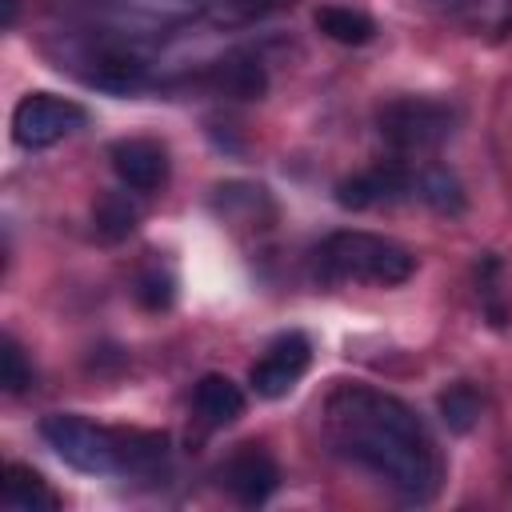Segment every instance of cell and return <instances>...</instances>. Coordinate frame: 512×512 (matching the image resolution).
Listing matches in <instances>:
<instances>
[{
	"label": "cell",
	"instance_id": "4fadbf2b",
	"mask_svg": "<svg viewBox=\"0 0 512 512\" xmlns=\"http://www.w3.org/2000/svg\"><path fill=\"white\" fill-rule=\"evenodd\" d=\"M136 204L124 196V192H104L96 204H92V224H96V236L104 244H120L136 232Z\"/></svg>",
	"mask_w": 512,
	"mask_h": 512
},
{
	"label": "cell",
	"instance_id": "e0dca14e",
	"mask_svg": "<svg viewBox=\"0 0 512 512\" xmlns=\"http://www.w3.org/2000/svg\"><path fill=\"white\" fill-rule=\"evenodd\" d=\"M440 420L448 424V432H472V424L480 420V396L472 384H448L436 396Z\"/></svg>",
	"mask_w": 512,
	"mask_h": 512
},
{
	"label": "cell",
	"instance_id": "8fae6325",
	"mask_svg": "<svg viewBox=\"0 0 512 512\" xmlns=\"http://www.w3.org/2000/svg\"><path fill=\"white\" fill-rule=\"evenodd\" d=\"M0 492H4V504H8L12 512H56V508H60V496L52 492V484H48L36 468L16 464V460L4 464V484H0Z\"/></svg>",
	"mask_w": 512,
	"mask_h": 512
},
{
	"label": "cell",
	"instance_id": "8992f818",
	"mask_svg": "<svg viewBox=\"0 0 512 512\" xmlns=\"http://www.w3.org/2000/svg\"><path fill=\"white\" fill-rule=\"evenodd\" d=\"M308 364H312V340L304 332H280L264 348V356L252 364L248 384H252L256 396L280 400V396H288L296 388V380L308 372Z\"/></svg>",
	"mask_w": 512,
	"mask_h": 512
},
{
	"label": "cell",
	"instance_id": "30bf717a",
	"mask_svg": "<svg viewBox=\"0 0 512 512\" xmlns=\"http://www.w3.org/2000/svg\"><path fill=\"white\" fill-rule=\"evenodd\" d=\"M192 412L204 428H228L244 412V388L224 372H208L192 388Z\"/></svg>",
	"mask_w": 512,
	"mask_h": 512
},
{
	"label": "cell",
	"instance_id": "5bb4252c",
	"mask_svg": "<svg viewBox=\"0 0 512 512\" xmlns=\"http://www.w3.org/2000/svg\"><path fill=\"white\" fill-rule=\"evenodd\" d=\"M216 88L236 96V100H260L264 88H268V76L260 68V60H248V56H228L216 64Z\"/></svg>",
	"mask_w": 512,
	"mask_h": 512
},
{
	"label": "cell",
	"instance_id": "9c48e42d",
	"mask_svg": "<svg viewBox=\"0 0 512 512\" xmlns=\"http://www.w3.org/2000/svg\"><path fill=\"white\" fill-rule=\"evenodd\" d=\"M108 160H112V172L120 176V184L132 192H156L168 180V152H164V144H156L148 136L116 140L108 148Z\"/></svg>",
	"mask_w": 512,
	"mask_h": 512
},
{
	"label": "cell",
	"instance_id": "7c38bea8",
	"mask_svg": "<svg viewBox=\"0 0 512 512\" xmlns=\"http://www.w3.org/2000/svg\"><path fill=\"white\" fill-rule=\"evenodd\" d=\"M316 28L328 36V40H336V44H368L372 36H376V24H372V16L368 12H360V8H344V4H324V8H316Z\"/></svg>",
	"mask_w": 512,
	"mask_h": 512
},
{
	"label": "cell",
	"instance_id": "6da1fadb",
	"mask_svg": "<svg viewBox=\"0 0 512 512\" xmlns=\"http://www.w3.org/2000/svg\"><path fill=\"white\" fill-rule=\"evenodd\" d=\"M324 440L408 504H424L440 488L444 468L424 420L384 388L336 384L324 400Z\"/></svg>",
	"mask_w": 512,
	"mask_h": 512
},
{
	"label": "cell",
	"instance_id": "ba28073f",
	"mask_svg": "<svg viewBox=\"0 0 512 512\" xmlns=\"http://www.w3.org/2000/svg\"><path fill=\"white\" fill-rule=\"evenodd\" d=\"M220 480H224V488H228L244 508H256V504H264V500L280 488V468H276L272 452H264L260 444H240V448L224 460Z\"/></svg>",
	"mask_w": 512,
	"mask_h": 512
},
{
	"label": "cell",
	"instance_id": "277c9868",
	"mask_svg": "<svg viewBox=\"0 0 512 512\" xmlns=\"http://www.w3.org/2000/svg\"><path fill=\"white\" fill-rule=\"evenodd\" d=\"M376 132L396 152H432L456 132V108L436 96H396L380 104Z\"/></svg>",
	"mask_w": 512,
	"mask_h": 512
},
{
	"label": "cell",
	"instance_id": "d6986e66",
	"mask_svg": "<svg viewBox=\"0 0 512 512\" xmlns=\"http://www.w3.org/2000/svg\"><path fill=\"white\" fill-rule=\"evenodd\" d=\"M136 300H140V308L160 312V308H168V304L176 300V280H172L168 272L152 268V272H144V276L136 280Z\"/></svg>",
	"mask_w": 512,
	"mask_h": 512
},
{
	"label": "cell",
	"instance_id": "ffe728a7",
	"mask_svg": "<svg viewBox=\"0 0 512 512\" xmlns=\"http://www.w3.org/2000/svg\"><path fill=\"white\" fill-rule=\"evenodd\" d=\"M16 24V0H4V28Z\"/></svg>",
	"mask_w": 512,
	"mask_h": 512
},
{
	"label": "cell",
	"instance_id": "5b68a950",
	"mask_svg": "<svg viewBox=\"0 0 512 512\" xmlns=\"http://www.w3.org/2000/svg\"><path fill=\"white\" fill-rule=\"evenodd\" d=\"M84 120H88L84 104L56 96V92H28L12 108V140L28 152H40V148L60 144L76 128H84Z\"/></svg>",
	"mask_w": 512,
	"mask_h": 512
},
{
	"label": "cell",
	"instance_id": "52a82bcc",
	"mask_svg": "<svg viewBox=\"0 0 512 512\" xmlns=\"http://www.w3.org/2000/svg\"><path fill=\"white\" fill-rule=\"evenodd\" d=\"M416 196V176L400 164H376L368 172H356L348 180L336 184V204L348 212H364V208H384L396 200Z\"/></svg>",
	"mask_w": 512,
	"mask_h": 512
},
{
	"label": "cell",
	"instance_id": "9a60e30c",
	"mask_svg": "<svg viewBox=\"0 0 512 512\" xmlns=\"http://www.w3.org/2000/svg\"><path fill=\"white\" fill-rule=\"evenodd\" d=\"M416 196L440 216H460L464 212V188L448 168H424L416 176Z\"/></svg>",
	"mask_w": 512,
	"mask_h": 512
},
{
	"label": "cell",
	"instance_id": "3957f363",
	"mask_svg": "<svg viewBox=\"0 0 512 512\" xmlns=\"http://www.w3.org/2000/svg\"><path fill=\"white\" fill-rule=\"evenodd\" d=\"M40 436L76 472H88V476L132 472V428H104L76 412H52L40 420Z\"/></svg>",
	"mask_w": 512,
	"mask_h": 512
},
{
	"label": "cell",
	"instance_id": "2e32d148",
	"mask_svg": "<svg viewBox=\"0 0 512 512\" xmlns=\"http://www.w3.org/2000/svg\"><path fill=\"white\" fill-rule=\"evenodd\" d=\"M88 84L104 88V92H136L144 84V64L132 56H100L96 68L88 72Z\"/></svg>",
	"mask_w": 512,
	"mask_h": 512
},
{
	"label": "cell",
	"instance_id": "7a4b0ae2",
	"mask_svg": "<svg viewBox=\"0 0 512 512\" xmlns=\"http://www.w3.org/2000/svg\"><path fill=\"white\" fill-rule=\"evenodd\" d=\"M312 272L324 284H404L416 272V256L380 232H360V228H344L332 232L316 244L312 252Z\"/></svg>",
	"mask_w": 512,
	"mask_h": 512
},
{
	"label": "cell",
	"instance_id": "ac0fdd59",
	"mask_svg": "<svg viewBox=\"0 0 512 512\" xmlns=\"http://www.w3.org/2000/svg\"><path fill=\"white\" fill-rule=\"evenodd\" d=\"M0 384H4V392H12V396L32 384V364L24 360V348H20L12 336L0 340Z\"/></svg>",
	"mask_w": 512,
	"mask_h": 512
}]
</instances>
